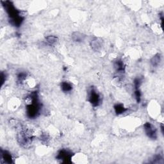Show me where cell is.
Returning a JSON list of instances; mask_svg holds the SVG:
<instances>
[{"label": "cell", "instance_id": "6da1fadb", "mask_svg": "<svg viewBox=\"0 0 164 164\" xmlns=\"http://www.w3.org/2000/svg\"><path fill=\"white\" fill-rule=\"evenodd\" d=\"M6 12L9 18L10 24L15 27H19L25 19V15H23L21 10H17L11 2H2Z\"/></svg>", "mask_w": 164, "mask_h": 164}, {"label": "cell", "instance_id": "7a4b0ae2", "mask_svg": "<svg viewBox=\"0 0 164 164\" xmlns=\"http://www.w3.org/2000/svg\"><path fill=\"white\" fill-rule=\"evenodd\" d=\"M33 138L34 132L28 128H21L17 134V142L25 148H28L31 145Z\"/></svg>", "mask_w": 164, "mask_h": 164}, {"label": "cell", "instance_id": "3957f363", "mask_svg": "<svg viewBox=\"0 0 164 164\" xmlns=\"http://www.w3.org/2000/svg\"><path fill=\"white\" fill-rule=\"evenodd\" d=\"M88 101L94 107L99 106L101 103V94L94 87H92L88 92Z\"/></svg>", "mask_w": 164, "mask_h": 164}, {"label": "cell", "instance_id": "277c9868", "mask_svg": "<svg viewBox=\"0 0 164 164\" xmlns=\"http://www.w3.org/2000/svg\"><path fill=\"white\" fill-rule=\"evenodd\" d=\"M144 130L146 135L151 139L155 140L157 138V130L156 127L151 123H146L144 124Z\"/></svg>", "mask_w": 164, "mask_h": 164}, {"label": "cell", "instance_id": "5b68a950", "mask_svg": "<svg viewBox=\"0 0 164 164\" xmlns=\"http://www.w3.org/2000/svg\"><path fill=\"white\" fill-rule=\"evenodd\" d=\"M73 155L71 152L67 149L60 150L56 156V159L61 160L62 162H69V161L72 159Z\"/></svg>", "mask_w": 164, "mask_h": 164}, {"label": "cell", "instance_id": "8992f818", "mask_svg": "<svg viewBox=\"0 0 164 164\" xmlns=\"http://www.w3.org/2000/svg\"><path fill=\"white\" fill-rule=\"evenodd\" d=\"M90 46L94 51H99L102 49L103 41L99 38H94L91 41Z\"/></svg>", "mask_w": 164, "mask_h": 164}, {"label": "cell", "instance_id": "52a82bcc", "mask_svg": "<svg viewBox=\"0 0 164 164\" xmlns=\"http://www.w3.org/2000/svg\"><path fill=\"white\" fill-rule=\"evenodd\" d=\"M114 67L117 73L123 74L125 72L126 65L122 60H117L114 62Z\"/></svg>", "mask_w": 164, "mask_h": 164}, {"label": "cell", "instance_id": "ba28073f", "mask_svg": "<svg viewBox=\"0 0 164 164\" xmlns=\"http://www.w3.org/2000/svg\"><path fill=\"white\" fill-rule=\"evenodd\" d=\"M1 160L3 161L5 163H13V157L12 156L11 153H10L8 151L5 150H2L1 151Z\"/></svg>", "mask_w": 164, "mask_h": 164}, {"label": "cell", "instance_id": "9c48e42d", "mask_svg": "<svg viewBox=\"0 0 164 164\" xmlns=\"http://www.w3.org/2000/svg\"><path fill=\"white\" fill-rule=\"evenodd\" d=\"M72 40L76 43H80L83 42L85 39V36L84 33H80L79 31H75L72 34Z\"/></svg>", "mask_w": 164, "mask_h": 164}, {"label": "cell", "instance_id": "30bf717a", "mask_svg": "<svg viewBox=\"0 0 164 164\" xmlns=\"http://www.w3.org/2000/svg\"><path fill=\"white\" fill-rule=\"evenodd\" d=\"M60 88L62 92L65 93H68L72 91L73 87V84L71 83V82L67 81H64L61 83Z\"/></svg>", "mask_w": 164, "mask_h": 164}, {"label": "cell", "instance_id": "8fae6325", "mask_svg": "<svg viewBox=\"0 0 164 164\" xmlns=\"http://www.w3.org/2000/svg\"><path fill=\"white\" fill-rule=\"evenodd\" d=\"M28 77V75L27 73L25 72H20L19 73L17 74V83L20 85H24L25 81L27 80V78Z\"/></svg>", "mask_w": 164, "mask_h": 164}, {"label": "cell", "instance_id": "7c38bea8", "mask_svg": "<svg viewBox=\"0 0 164 164\" xmlns=\"http://www.w3.org/2000/svg\"><path fill=\"white\" fill-rule=\"evenodd\" d=\"M162 61V57L160 54H157L151 60V64L154 68H157L160 65Z\"/></svg>", "mask_w": 164, "mask_h": 164}, {"label": "cell", "instance_id": "4fadbf2b", "mask_svg": "<svg viewBox=\"0 0 164 164\" xmlns=\"http://www.w3.org/2000/svg\"><path fill=\"white\" fill-rule=\"evenodd\" d=\"M114 110L117 115H121L126 112L127 109L124 107V105L121 103H117L114 106Z\"/></svg>", "mask_w": 164, "mask_h": 164}, {"label": "cell", "instance_id": "5bb4252c", "mask_svg": "<svg viewBox=\"0 0 164 164\" xmlns=\"http://www.w3.org/2000/svg\"><path fill=\"white\" fill-rule=\"evenodd\" d=\"M58 38L54 36H49L46 37V42L48 43V44H49L50 46L55 45L58 42Z\"/></svg>", "mask_w": 164, "mask_h": 164}, {"label": "cell", "instance_id": "9a60e30c", "mask_svg": "<svg viewBox=\"0 0 164 164\" xmlns=\"http://www.w3.org/2000/svg\"><path fill=\"white\" fill-rule=\"evenodd\" d=\"M134 97L137 103H140L141 101V97H142V93L140 89H135L134 91Z\"/></svg>", "mask_w": 164, "mask_h": 164}, {"label": "cell", "instance_id": "2e32d148", "mask_svg": "<svg viewBox=\"0 0 164 164\" xmlns=\"http://www.w3.org/2000/svg\"><path fill=\"white\" fill-rule=\"evenodd\" d=\"M142 83V79L141 78H136L133 81V84L135 89H140V87L141 86Z\"/></svg>", "mask_w": 164, "mask_h": 164}, {"label": "cell", "instance_id": "e0dca14e", "mask_svg": "<svg viewBox=\"0 0 164 164\" xmlns=\"http://www.w3.org/2000/svg\"><path fill=\"white\" fill-rule=\"evenodd\" d=\"M7 80V75L6 73H4L3 72H2L1 73V82H2V86H3L4 82H5Z\"/></svg>", "mask_w": 164, "mask_h": 164}]
</instances>
